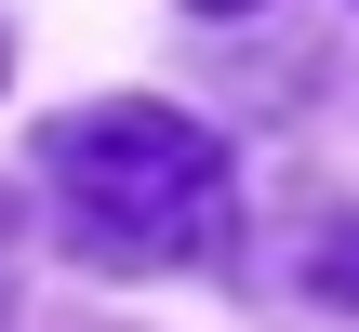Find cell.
<instances>
[{
	"instance_id": "2",
	"label": "cell",
	"mask_w": 359,
	"mask_h": 332,
	"mask_svg": "<svg viewBox=\"0 0 359 332\" xmlns=\"http://www.w3.org/2000/svg\"><path fill=\"white\" fill-rule=\"evenodd\" d=\"M306 293L320 306H359V213H320L306 226Z\"/></svg>"
},
{
	"instance_id": "4",
	"label": "cell",
	"mask_w": 359,
	"mask_h": 332,
	"mask_svg": "<svg viewBox=\"0 0 359 332\" xmlns=\"http://www.w3.org/2000/svg\"><path fill=\"white\" fill-rule=\"evenodd\" d=\"M0 253H13V200H0Z\"/></svg>"
},
{
	"instance_id": "1",
	"label": "cell",
	"mask_w": 359,
	"mask_h": 332,
	"mask_svg": "<svg viewBox=\"0 0 359 332\" xmlns=\"http://www.w3.org/2000/svg\"><path fill=\"white\" fill-rule=\"evenodd\" d=\"M40 186L93 266H213L240 240V160L187 106H147V93L67 106L40 133Z\"/></svg>"
},
{
	"instance_id": "3",
	"label": "cell",
	"mask_w": 359,
	"mask_h": 332,
	"mask_svg": "<svg viewBox=\"0 0 359 332\" xmlns=\"http://www.w3.org/2000/svg\"><path fill=\"white\" fill-rule=\"evenodd\" d=\"M187 13H253V0H187Z\"/></svg>"
}]
</instances>
